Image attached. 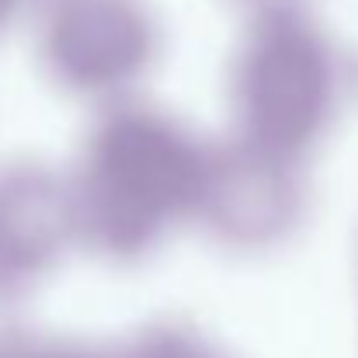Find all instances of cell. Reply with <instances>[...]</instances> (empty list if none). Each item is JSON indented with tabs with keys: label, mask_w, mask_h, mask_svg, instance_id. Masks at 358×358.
<instances>
[{
	"label": "cell",
	"mask_w": 358,
	"mask_h": 358,
	"mask_svg": "<svg viewBox=\"0 0 358 358\" xmlns=\"http://www.w3.org/2000/svg\"><path fill=\"white\" fill-rule=\"evenodd\" d=\"M292 164L296 160L275 157L247 139L209 153L195 216L202 213L209 227L230 243L254 247L285 237L303 209Z\"/></svg>",
	"instance_id": "cell-3"
},
{
	"label": "cell",
	"mask_w": 358,
	"mask_h": 358,
	"mask_svg": "<svg viewBox=\"0 0 358 358\" xmlns=\"http://www.w3.org/2000/svg\"><path fill=\"white\" fill-rule=\"evenodd\" d=\"M122 358H223L216 348L202 345L195 334L181 327H153L139 334Z\"/></svg>",
	"instance_id": "cell-6"
},
{
	"label": "cell",
	"mask_w": 358,
	"mask_h": 358,
	"mask_svg": "<svg viewBox=\"0 0 358 358\" xmlns=\"http://www.w3.org/2000/svg\"><path fill=\"white\" fill-rule=\"evenodd\" d=\"M0 358H98L66 345H3Z\"/></svg>",
	"instance_id": "cell-7"
},
{
	"label": "cell",
	"mask_w": 358,
	"mask_h": 358,
	"mask_svg": "<svg viewBox=\"0 0 358 358\" xmlns=\"http://www.w3.org/2000/svg\"><path fill=\"white\" fill-rule=\"evenodd\" d=\"M341 101V63L324 38L299 24H271L234 70L240 139L299 160L331 129Z\"/></svg>",
	"instance_id": "cell-2"
},
{
	"label": "cell",
	"mask_w": 358,
	"mask_h": 358,
	"mask_svg": "<svg viewBox=\"0 0 358 358\" xmlns=\"http://www.w3.org/2000/svg\"><path fill=\"white\" fill-rule=\"evenodd\" d=\"M206 150L157 112L119 108L91 136L70 181L80 240L112 257L143 254L195 213Z\"/></svg>",
	"instance_id": "cell-1"
},
{
	"label": "cell",
	"mask_w": 358,
	"mask_h": 358,
	"mask_svg": "<svg viewBox=\"0 0 358 358\" xmlns=\"http://www.w3.org/2000/svg\"><path fill=\"white\" fill-rule=\"evenodd\" d=\"M77 21H56L49 35V70L59 84L80 94H119L136 84L150 66V42L136 21L115 10L73 14Z\"/></svg>",
	"instance_id": "cell-5"
},
{
	"label": "cell",
	"mask_w": 358,
	"mask_h": 358,
	"mask_svg": "<svg viewBox=\"0 0 358 358\" xmlns=\"http://www.w3.org/2000/svg\"><path fill=\"white\" fill-rule=\"evenodd\" d=\"M77 237L80 223L70 181L31 164L0 174V289L49 271Z\"/></svg>",
	"instance_id": "cell-4"
}]
</instances>
